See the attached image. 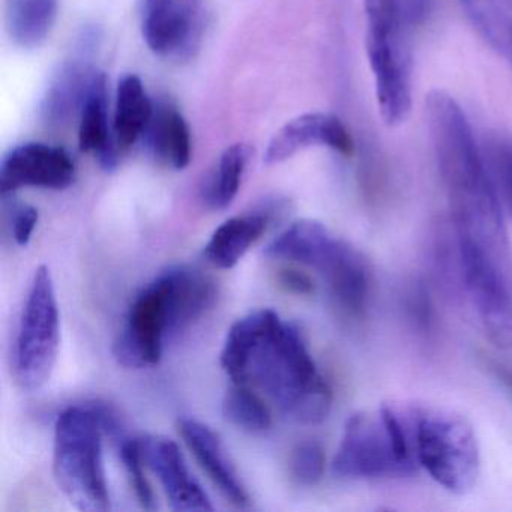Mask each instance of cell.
<instances>
[{
    "label": "cell",
    "instance_id": "1",
    "mask_svg": "<svg viewBox=\"0 0 512 512\" xmlns=\"http://www.w3.org/2000/svg\"><path fill=\"white\" fill-rule=\"evenodd\" d=\"M220 364L233 383L265 392L296 424H320L331 412V388L304 334L271 308L251 311L230 326Z\"/></svg>",
    "mask_w": 512,
    "mask_h": 512
},
{
    "label": "cell",
    "instance_id": "2",
    "mask_svg": "<svg viewBox=\"0 0 512 512\" xmlns=\"http://www.w3.org/2000/svg\"><path fill=\"white\" fill-rule=\"evenodd\" d=\"M416 424L418 407L382 406L374 413H355L344 425L332 473L346 479L410 475L419 467Z\"/></svg>",
    "mask_w": 512,
    "mask_h": 512
},
{
    "label": "cell",
    "instance_id": "3",
    "mask_svg": "<svg viewBox=\"0 0 512 512\" xmlns=\"http://www.w3.org/2000/svg\"><path fill=\"white\" fill-rule=\"evenodd\" d=\"M109 407L71 406L56 419L53 470L56 482L79 511L112 508L103 460V436Z\"/></svg>",
    "mask_w": 512,
    "mask_h": 512
},
{
    "label": "cell",
    "instance_id": "4",
    "mask_svg": "<svg viewBox=\"0 0 512 512\" xmlns=\"http://www.w3.org/2000/svg\"><path fill=\"white\" fill-rule=\"evenodd\" d=\"M368 61L373 71L377 106L388 127L403 124L412 109V52L415 25L401 0H364Z\"/></svg>",
    "mask_w": 512,
    "mask_h": 512
},
{
    "label": "cell",
    "instance_id": "5",
    "mask_svg": "<svg viewBox=\"0 0 512 512\" xmlns=\"http://www.w3.org/2000/svg\"><path fill=\"white\" fill-rule=\"evenodd\" d=\"M419 467L449 493L466 494L479 475L475 431L466 418L449 410L419 407L416 425Z\"/></svg>",
    "mask_w": 512,
    "mask_h": 512
},
{
    "label": "cell",
    "instance_id": "6",
    "mask_svg": "<svg viewBox=\"0 0 512 512\" xmlns=\"http://www.w3.org/2000/svg\"><path fill=\"white\" fill-rule=\"evenodd\" d=\"M61 343V314L55 281L46 265L32 277L14 344V376L26 391L43 388L55 370Z\"/></svg>",
    "mask_w": 512,
    "mask_h": 512
},
{
    "label": "cell",
    "instance_id": "7",
    "mask_svg": "<svg viewBox=\"0 0 512 512\" xmlns=\"http://www.w3.org/2000/svg\"><path fill=\"white\" fill-rule=\"evenodd\" d=\"M170 340L166 284L163 275L158 274L131 302L113 353L124 367H151L161 361Z\"/></svg>",
    "mask_w": 512,
    "mask_h": 512
},
{
    "label": "cell",
    "instance_id": "8",
    "mask_svg": "<svg viewBox=\"0 0 512 512\" xmlns=\"http://www.w3.org/2000/svg\"><path fill=\"white\" fill-rule=\"evenodd\" d=\"M206 25L205 0H143V40L160 58H194L202 46Z\"/></svg>",
    "mask_w": 512,
    "mask_h": 512
},
{
    "label": "cell",
    "instance_id": "9",
    "mask_svg": "<svg viewBox=\"0 0 512 512\" xmlns=\"http://www.w3.org/2000/svg\"><path fill=\"white\" fill-rule=\"evenodd\" d=\"M76 181V164L65 149L47 143H23L11 149L0 166L4 196L22 188L62 191Z\"/></svg>",
    "mask_w": 512,
    "mask_h": 512
},
{
    "label": "cell",
    "instance_id": "10",
    "mask_svg": "<svg viewBox=\"0 0 512 512\" xmlns=\"http://www.w3.org/2000/svg\"><path fill=\"white\" fill-rule=\"evenodd\" d=\"M143 461L157 476L169 499L170 508L178 512L212 511L211 500L200 482L194 478L179 446L169 437H139Z\"/></svg>",
    "mask_w": 512,
    "mask_h": 512
},
{
    "label": "cell",
    "instance_id": "11",
    "mask_svg": "<svg viewBox=\"0 0 512 512\" xmlns=\"http://www.w3.org/2000/svg\"><path fill=\"white\" fill-rule=\"evenodd\" d=\"M311 146H325L338 154H353V140L346 125L331 113H305L287 122L269 142L265 152L268 166L284 163Z\"/></svg>",
    "mask_w": 512,
    "mask_h": 512
},
{
    "label": "cell",
    "instance_id": "12",
    "mask_svg": "<svg viewBox=\"0 0 512 512\" xmlns=\"http://www.w3.org/2000/svg\"><path fill=\"white\" fill-rule=\"evenodd\" d=\"M178 431L218 491L236 508H248L250 496L247 488L230 461L220 436L211 427L191 416L179 418Z\"/></svg>",
    "mask_w": 512,
    "mask_h": 512
},
{
    "label": "cell",
    "instance_id": "13",
    "mask_svg": "<svg viewBox=\"0 0 512 512\" xmlns=\"http://www.w3.org/2000/svg\"><path fill=\"white\" fill-rule=\"evenodd\" d=\"M335 307L353 320L367 313L371 293V268L367 257L343 241L335 256L320 271Z\"/></svg>",
    "mask_w": 512,
    "mask_h": 512
},
{
    "label": "cell",
    "instance_id": "14",
    "mask_svg": "<svg viewBox=\"0 0 512 512\" xmlns=\"http://www.w3.org/2000/svg\"><path fill=\"white\" fill-rule=\"evenodd\" d=\"M79 118L80 151L95 155L100 166L112 172L118 166L122 151L116 143L115 131L109 124L107 77L101 71H97L92 79Z\"/></svg>",
    "mask_w": 512,
    "mask_h": 512
},
{
    "label": "cell",
    "instance_id": "15",
    "mask_svg": "<svg viewBox=\"0 0 512 512\" xmlns=\"http://www.w3.org/2000/svg\"><path fill=\"white\" fill-rule=\"evenodd\" d=\"M341 242L343 239L337 238L319 221L301 220L277 236L266 247L265 256L299 263L320 272L337 253Z\"/></svg>",
    "mask_w": 512,
    "mask_h": 512
},
{
    "label": "cell",
    "instance_id": "16",
    "mask_svg": "<svg viewBox=\"0 0 512 512\" xmlns=\"http://www.w3.org/2000/svg\"><path fill=\"white\" fill-rule=\"evenodd\" d=\"M146 145L155 160L173 170H184L191 161V131L184 115L167 101L154 103L145 131Z\"/></svg>",
    "mask_w": 512,
    "mask_h": 512
},
{
    "label": "cell",
    "instance_id": "17",
    "mask_svg": "<svg viewBox=\"0 0 512 512\" xmlns=\"http://www.w3.org/2000/svg\"><path fill=\"white\" fill-rule=\"evenodd\" d=\"M268 212L229 218L212 233L203 256L218 269H232L268 229Z\"/></svg>",
    "mask_w": 512,
    "mask_h": 512
},
{
    "label": "cell",
    "instance_id": "18",
    "mask_svg": "<svg viewBox=\"0 0 512 512\" xmlns=\"http://www.w3.org/2000/svg\"><path fill=\"white\" fill-rule=\"evenodd\" d=\"M98 70L85 59H73L65 64L47 91L43 103V116L47 124H67L82 110L89 86Z\"/></svg>",
    "mask_w": 512,
    "mask_h": 512
},
{
    "label": "cell",
    "instance_id": "19",
    "mask_svg": "<svg viewBox=\"0 0 512 512\" xmlns=\"http://www.w3.org/2000/svg\"><path fill=\"white\" fill-rule=\"evenodd\" d=\"M154 112V103L146 94L140 77L127 74L122 77L116 89L115 131L116 143L121 151H127L140 137L145 136L146 128Z\"/></svg>",
    "mask_w": 512,
    "mask_h": 512
},
{
    "label": "cell",
    "instance_id": "20",
    "mask_svg": "<svg viewBox=\"0 0 512 512\" xmlns=\"http://www.w3.org/2000/svg\"><path fill=\"white\" fill-rule=\"evenodd\" d=\"M59 0H7V29L22 49L46 43L58 19Z\"/></svg>",
    "mask_w": 512,
    "mask_h": 512
},
{
    "label": "cell",
    "instance_id": "21",
    "mask_svg": "<svg viewBox=\"0 0 512 512\" xmlns=\"http://www.w3.org/2000/svg\"><path fill=\"white\" fill-rule=\"evenodd\" d=\"M250 158V146L244 143H236L223 152L202 191L203 203L211 211H224L232 205L238 196Z\"/></svg>",
    "mask_w": 512,
    "mask_h": 512
},
{
    "label": "cell",
    "instance_id": "22",
    "mask_svg": "<svg viewBox=\"0 0 512 512\" xmlns=\"http://www.w3.org/2000/svg\"><path fill=\"white\" fill-rule=\"evenodd\" d=\"M478 34L505 55L512 34V0H460Z\"/></svg>",
    "mask_w": 512,
    "mask_h": 512
},
{
    "label": "cell",
    "instance_id": "23",
    "mask_svg": "<svg viewBox=\"0 0 512 512\" xmlns=\"http://www.w3.org/2000/svg\"><path fill=\"white\" fill-rule=\"evenodd\" d=\"M223 416L226 421L250 433H262L272 425V413L251 386L233 383L223 398Z\"/></svg>",
    "mask_w": 512,
    "mask_h": 512
},
{
    "label": "cell",
    "instance_id": "24",
    "mask_svg": "<svg viewBox=\"0 0 512 512\" xmlns=\"http://www.w3.org/2000/svg\"><path fill=\"white\" fill-rule=\"evenodd\" d=\"M119 442V457L124 463L128 481L133 487L134 494L139 500L140 506L146 511L157 509L154 490L149 484L145 473V461H143L142 449H140L139 437L122 436Z\"/></svg>",
    "mask_w": 512,
    "mask_h": 512
},
{
    "label": "cell",
    "instance_id": "25",
    "mask_svg": "<svg viewBox=\"0 0 512 512\" xmlns=\"http://www.w3.org/2000/svg\"><path fill=\"white\" fill-rule=\"evenodd\" d=\"M485 160L493 176L497 193L512 215V142L505 137H491L485 145Z\"/></svg>",
    "mask_w": 512,
    "mask_h": 512
},
{
    "label": "cell",
    "instance_id": "26",
    "mask_svg": "<svg viewBox=\"0 0 512 512\" xmlns=\"http://www.w3.org/2000/svg\"><path fill=\"white\" fill-rule=\"evenodd\" d=\"M289 467L290 475L296 484L313 487L325 473V449L316 440L298 443L290 455Z\"/></svg>",
    "mask_w": 512,
    "mask_h": 512
},
{
    "label": "cell",
    "instance_id": "27",
    "mask_svg": "<svg viewBox=\"0 0 512 512\" xmlns=\"http://www.w3.org/2000/svg\"><path fill=\"white\" fill-rule=\"evenodd\" d=\"M38 209L26 203L13 205L11 224H13V236L20 247H26L31 242L35 227L38 224Z\"/></svg>",
    "mask_w": 512,
    "mask_h": 512
},
{
    "label": "cell",
    "instance_id": "28",
    "mask_svg": "<svg viewBox=\"0 0 512 512\" xmlns=\"http://www.w3.org/2000/svg\"><path fill=\"white\" fill-rule=\"evenodd\" d=\"M406 307L410 317L415 322L416 328L421 331H428L433 320V310H431L428 293L425 292L421 284H416L407 292Z\"/></svg>",
    "mask_w": 512,
    "mask_h": 512
},
{
    "label": "cell",
    "instance_id": "29",
    "mask_svg": "<svg viewBox=\"0 0 512 512\" xmlns=\"http://www.w3.org/2000/svg\"><path fill=\"white\" fill-rule=\"evenodd\" d=\"M278 281L284 289L296 293V295H310L314 292L313 280L298 269H281L280 274H278Z\"/></svg>",
    "mask_w": 512,
    "mask_h": 512
},
{
    "label": "cell",
    "instance_id": "30",
    "mask_svg": "<svg viewBox=\"0 0 512 512\" xmlns=\"http://www.w3.org/2000/svg\"><path fill=\"white\" fill-rule=\"evenodd\" d=\"M494 373L499 377L500 382L509 389V392L512 394V371H509L508 368L502 367L499 364H493Z\"/></svg>",
    "mask_w": 512,
    "mask_h": 512
},
{
    "label": "cell",
    "instance_id": "31",
    "mask_svg": "<svg viewBox=\"0 0 512 512\" xmlns=\"http://www.w3.org/2000/svg\"><path fill=\"white\" fill-rule=\"evenodd\" d=\"M505 56H508L509 61L512 62V34L511 37H509L508 47H506Z\"/></svg>",
    "mask_w": 512,
    "mask_h": 512
}]
</instances>
